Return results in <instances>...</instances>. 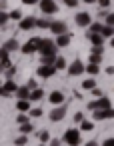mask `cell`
<instances>
[{
    "mask_svg": "<svg viewBox=\"0 0 114 146\" xmlns=\"http://www.w3.org/2000/svg\"><path fill=\"white\" fill-rule=\"evenodd\" d=\"M62 140H64V144H68V146H78V144L82 142L80 130H76V128H68V130L64 132Z\"/></svg>",
    "mask_w": 114,
    "mask_h": 146,
    "instance_id": "obj_1",
    "label": "cell"
},
{
    "mask_svg": "<svg viewBox=\"0 0 114 146\" xmlns=\"http://www.w3.org/2000/svg\"><path fill=\"white\" fill-rule=\"evenodd\" d=\"M40 40H42V38H38V36L30 38L24 46H20L22 54H32V52H38V48H40Z\"/></svg>",
    "mask_w": 114,
    "mask_h": 146,
    "instance_id": "obj_2",
    "label": "cell"
},
{
    "mask_svg": "<svg viewBox=\"0 0 114 146\" xmlns=\"http://www.w3.org/2000/svg\"><path fill=\"white\" fill-rule=\"evenodd\" d=\"M110 106L112 104H110V100L106 96H100V98L88 102V110H104V108H110Z\"/></svg>",
    "mask_w": 114,
    "mask_h": 146,
    "instance_id": "obj_3",
    "label": "cell"
},
{
    "mask_svg": "<svg viewBox=\"0 0 114 146\" xmlns=\"http://www.w3.org/2000/svg\"><path fill=\"white\" fill-rule=\"evenodd\" d=\"M38 4H40V10L44 14H56L58 12V6L54 0H38Z\"/></svg>",
    "mask_w": 114,
    "mask_h": 146,
    "instance_id": "obj_4",
    "label": "cell"
},
{
    "mask_svg": "<svg viewBox=\"0 0 114 146\" xmlns=\"http://www.w3.org/2000/svg\"><path fill=\"white\" fill-rule=\"evenodd\" d=\"M48 30H50V32H54V34L58 36V34H66V32H68V26H66V22H64V20H52V22H50V26H48Z\"/></svg>",
    "mask_w": 114,
    "mask_h": 146,
    "instance_id": "obj_5",
    "label": "cell"
},
{
    "mask_svg": "<svg viewBox=\"0 0 114 146\" xmlns=\"http://www.w3.org/2000/svg\"><path fill=\"white\" fill-rule=\"evenodd\" d=\"M40 52H42V56L44 54H56V50H58V46L54 44V40H40V48H38Z\"/></svg>",
    "mask_w": 114,
    "mask_h": 146,
    "instance_id": "obj_6",
    "label": "cell"
},
{
    "mask_svg": "<svg viewBox=\"0 0 114 146\" xmlns=\"http://www.w3.org/2000/svg\"><path fill=\"white\" fill-rule=\"evenodd\" d=\"M64 116H66V106H64V104L56 106V108L50 112V120H52V122H60Z\"/></svg>",
    "mask_w": 114,
    "mask_h": 146,
    "instance_id": "obj_7",
    "label": "cell"
},
{
    "mask_svg": "<svg viewBox=\"0 0 114 146\" xmlns=\"http://www.w3.org/2000/svg\"><path fill=\"white\" fill-rule=\"evenodd\" d=\"M92 112H94V120H106V118H112L114 116L112 106L110 108H104V110H92Z\"/></svg>",
    "mask_w": 114,
    "mask_h": 146,
    "instance_id": "obj_8",
    "label": "cell"
},
{
    "mask_svg": "<svg viewBox=\"0 0 114 146\" xmlns=\"http://www.w3.org/2000/svg\"><path fill=\"white\" fill-rule=\"evenodd\" d=\"M74 20H76L78 26H88V24L92 22V16H90V12H78Z\"/></svg>",
    "mask_w": 114,
    "mask_h": 146,
    "instance_id": "obj_9",
    "label": "cell"
},
{
    "mask_svg": "<svg viewBox=\"0 0 114 146\" xmlns=\"http://www.w3.org/2000/svg\"><path fill=\"white\" fill-rule=\"evenodd\" d=\"M84 72V64L80 62V60H74L70 66H68V74L70 76H78V74H82Z\"/></svg>",
    "mask_w": 114,
    "mask_h": 146,
    "instance_id": "obj_10",
    "label": "cell"
},
{
    "mask_svg": "<svg viewBox=\"0 0 114 146\" xmlns=\"http://www.w3.org/2000/svg\"><path fill=\"white\" fill-rule=\"evenodd\" d=\"M54 74H56V68H54V66L42 64V66L38 68V76H40V78H50V76H54Z\"/></svg>",
    "mask_w": 114,
    "mask_h": 146,
    "instance_id": "obj_11",
    "label": "cell"
},
{
    "mask_svg": "<svg viewBox=\"0 0 114 146\" xmlns=\"http://www.w3.org/2000/svg\"><path fill=\"white\" fill-rule=\"evenodd\" d=\"M48 102H50V104H54V106H60V104L64 102V94H62L60 90H54V92H50Z\"/></svg>",
    "mask_w": 114,
    "mask_h": 146,
    "instance_id": "obj_12",
    "label": "cell"
},
{
    "mask_svg": "<svg viewBox=\"0 0 114 146\" xmlns=\"http://www.w3.org/2000/svg\"><path fill=\"white\" fill-rule=\"evenodd\" d=\"M36 26V18L34 16H26V18H20V30H30Z\"/></svg>",
    "mask_w": 114,
    "mask_h": 146,
    "instance_id": "obj_13",
    "label": "cell"
},
{
    "mask_svg": "<svg viewBox=\"0 0 114 146\" xmlns=\"http://www.w3.org/2000/svg\"><path fill=\"white\" fill-rule=\"evenodd\" d=\"M70 38H72V36H70L68 32H66V34H58V38H56V42H54V44H56L58 48H64V46H68V44H70Z\"/></svg>",
    "mask_w": 114,
    "mask_h": 146,
    "instance_id": "obj_14",
    "label": "cell"
},
{
    "mask_svg": "<svg viewBox=\"0 0 114 146\" xmlns=\"http://www.w3.org/2000/svg\"><path fill=\"white\" fill-rule=\"evenodd\" d=\"M14 94H16V98H18V100H28V96H30V90H28V86L24 84V86H18Z\"/></svg>",
    "mask_w": 114,
    "mask_h": 146,
    "instance_id": "obj_15",
    "label": "cell"
},
{
    "mask_svg": "<svg viewBox=\"0 0 114 146\" xmlns=\"http://www.w3.org/2000/svg\"><path fill=\"white\" fill-rule=\"evenodd\" d=\"M16 88H18V86L14 84V80H12V78H8V80L2 84V90H4L8 96H10V94H14V92H16Z\"/></svg>",
    "mask_w": 114,
    "mask_h": 146,
    "instance_id": "obj_16",
    "label": "cell"
},
{
    "mask_svg": "<svg viewBox=\"0 0 114 146\" xmlns=\"http://www.w3.org/2000/svg\"><path fill=\"white\" fill-rule=\"evenodd\" d=\"M42 98H44V90H42V88H34V90H30V96H28L30 102H38V100H42Z\"/></svg>",
    "mask_w": 114,
    "mask_h": 146,
    "instance_id": "obj_17",
    "label": "cell"
},
{
    "mask_svg": "<svg viewBox=\"0 0 114 146\" xmlns=\"http://www.w3.org/2000/svg\"><path fill=\"white\" fill-rule=\"evenodd\" d=\"M88 40L92 42V46H102V42H104V38L96 32H88Z\"/></svg>",
    "mask_w": 114,
    "mask_h": 146,
    "instance_id": "obj_18",
    "label": "cell"
},
{
    "mask_svg": "<svg viewBox=\"0 0 114 146\" xmlns=\"http://www.w3.org/2000/svg\"><path fill=\"white\" fill-rule=\"evenodd\" d=\"M2 48H4L6 52H14V50H18V48H20V44H18V40H16V38H10Z\"/></svg>",
    "mask_w": 114,
    "mask_h": 146,
    "instance_id": "obj_19",
    "label": "cell"
},
{
    "mask_svg": "<svg viewBox=\"0 0 114 146\" xmlns=\"http://www.w3.org/2000/svg\"><path fill=\"white\" fill-rule=\"evenodd\" d=\"M16 110L18 112H28L30 110V100H18L16 102Z\"/></svg>",
    "mask_w": 114,
    "mask_h": 146,
    "instance_id": "obj_20",
    "label": "cell"
},
{
    "mask_svg": "<svg viewBox=\"0 0 114 146\" xmlns=\"http://www.w3.org/2000/svg\"><path fill=\"white\" fill-rule=\"evenodd\" d=\"M84 72H88L90 76H96V74L100 72V66H98V64H92V62H90L88 66H84Z\"/></svg>",
    "mask_w": 114,
    "mask_h": 146,
    "instance_id": "obj_21",
    "label": "cell"
},
{
    "mask_svg": "<svg viewBox=\"0 0 114 146\" xmlns=\"http://www.w3.org/2000/svg\"><path fill=\"white\" fill-rule=\"evenodd\" d=\"M112 34H114L112 26H102V30H100V36L102 38H112Z\"/></svg>",
    "mask_w": 114,
    "mask_h": 146,
    "instance_id": "obj_22",
    "label": "cell"
},
{
    "mask_svg": "<svg viewBox=\"0 0 114 146\" xmlns=\"http://www.w3.org/2000/svg\"><path fill=\"white\" fill-rule=\"evenodd\" d=\"M54 60H56V54H44V56H42V64L54 66Z\"/></svg>",
    "mask_w": 114,
    "mask_h": 146,
    "instance_id": "obj_23",
    "label": "cell"
},
{
    "mask_svg": "<svg viewBox=\"0 0 114 146\" xmlns=\"http://www.w3.org/2000/svg\"><path fill=\"white\" fill-rule=\"evenodd\" d=\"M54 68H56V70H64V68H66V60H64L62 56H56V60H54Z\"/></svg>",
    "mask_w": 114,
    "mask_h": 146,
    "instance_id": "obj_24",
    "label": "cell"
},
{
    "mask_svg": "<svg viewBox=\"0 0 114 146\" xmlns=\"http://www.w3.org/2000/svg\"><path fill=\"white\" fill-rule=\"evenodd\" d=\"M92 128H94L92 122H88V120H80V132H90Z\"/></svg>",
    "mask_w": 114,
    "mask_h": 146,
    "instance_id": "obj_25",
    "label": "cell"
},
{
    "mask_svg": "<svg viewBox=\"0 0 114 146\" xmlns=\"http://www.w3.org/2000/svg\"><path fill=\"white\" fill-rule=\"evenodd\" d=\"M38 138H40L42 144H48V142H50V132H48V130H40V132H38Z\"/></svg>",
    "mask_w": 114,
    "mask_h": 146,
    "instance_id": "obj_26",
    "label": "cell"
},
{
    "mask_svg": "<svg viewBox=\"0 0 114 146\" xmlns=\"http://www.w3.org/2000/svg\"><path fill=\"white\" fill-rule=\"evenodd\" d=\"M82 88H84V90H92V88H96V80H94V78L84 80V82H82Z\"/></svg>",
    "mask_w": 114,
    "mask_h": 146,
    "instance_id": "obj_27",
    "label": "cell"
},
{
    "mask_svg": "<svg viewBox=\"0 0 114 146\" xmlns=\"http://www.w3.org/2000/svg\"><path fill=\"white\" fill-rule=\"evenodd\" d=\"M34 130V126L30 124V122H24V124H20V134H30Z\"/></svg>",
    "mask_w": 114,
    "mask_h": 146,
    "instance_id": "obj_28",
    "label": "cell"
},
{
    "mask_svg": "<svg viewBox=\"0 0 114 146\" xmlns=\"http://www.w3.org/2000/svg\"><path fill=\"white\" fill-rule=\"evenodd\" d=\"M16 122H18V124H24V122H30V116H28L26 112H20V114L16 116Z\"/></svg>",
    "mask_w": 114,
    "mask_h": 146,
    "instance_id": "obj_29",
    "label": "cell"
},
{
    "mask_svg": "<svg viewBox=\"0 0 114 146\" xmlns=\"http://www.w3.org/2000/svg\"><path fill=\"white\" fill-rule=\"evenodd\" d=\"M50 22H52V20H48V18H40V20H36V26H38V28H48Z\"/></svg>",
    "mask_w": 114,
    "mask_h": 146,
    "instance_id": "obj_30",
    "label": "cell"
},
{
    "mask_svg": "<svg viewBox=\"0 0 114 146\" xmlns=\"http://www.w3.org/2000/svg\"><path fill=\"white\" fill-rule=\"evenodd\" d=\"M28 116H30V118H38V116H42V108H30V110H28Z\"/></svg>",
    "mask_w": 114,
    "mask_h": 146,
    "instance_id": "obj_31",
    "label": "cell"
},
{
    "mask_svg": "<svg viewBox=\"0 0 114 146\" xmlns=\"http://www.w3.org/2000/svg\"><path fill=\"white\" fill-rule=\"evenodd\" d=\"M26 142H28V136H26V134H22V136L14 138V144H16V146H24Z\"/></svg>",
    "mask_w": 114,
    "mask_h": 146,
    "instance_id": "obj_32",
    "label": "cell"
},
{
    "mask_svg": "<svg viewBox=\"0 0 114 146\" xmlns=\"http://www.w3.org/2000/svg\"><path fill=\"white\" fill-rule=\"evenodd\" d=\"M88 26H90V32H96V34H100V30H102V24H98V22H90Z\"/></svg>",
    "mask_w": 114,
    "mask_h": 146,
    "instance_id": "obj_33",
    "label": "cell"
},
{
    "mask_svg": "<svg viewBox=\"0 0 114 146\" xmlns=\"http://www.w3.org/2000/svg\"><path fill=\"white\" fill-rule=\"evenodd\" d=\"M10 18H8V12H4V10H0V26H4L6 22H8Z\"/></svg>",
    "mask_w": 114,
    "mask_h": 146,
    "instance_id": "obj_34",
    "label": "cell"
},
{
    "mask_svg": "<svg viewBox=\"0 0 114 146\" xmlns=\"http://www.w3.org/2000/svg\"><path fill=\"white\" fill-rule=\"evenodd\" d=\"M8 18H12V20H20V18H22V12H20V10H12V12H8Z\"/></svg>",
    "mask_w": 114,
    "mask_h": 146,
    "instance_id": "obj_35",
    "label": "cell"
},
{
    "mask_svg": "<svg viewBox=\"0 0 114 146\" xmlns=\"http://www.w3.org/2000/svg\"><path fill=\"white\" fill-rule=\"evenodd\" d=\"M100 60H102V54H94V52H90V62H92V64H100Z\"/></svg>",
    "mask_w": 114,
    "mask_h": 146,
    "instance_id": "obj_36",
    "label": "cell"
},
{
    "mask_svg": "<svg viewBox=\"0 0 114 146\" xmlns=\"http://www.w3.org/2000/svg\"><path fill=\"white\" fill-rule=\"evenodd\" d=\"M14 74H16V68H14V66H12V64H10V66H8V68H6V76H8V78H12V76H14Z\"/></svg>",
    "mask_w": 114,
    "mask_h": 146,
    "instance_id": "obj_37",
    "label": "cell"
},
{
    "mask_svg": "<svg viewBox=\"0 0 114 146\" xmlns=\"http://www.w3.org/2000/svg\"><path fill=\"white\" fill-rule=\"evenodd\" d=\"M114 24V14L110 12V14H106V26H112Z\"/></svg>",
    "mask_w": 114,
    "mask_h": 146,
    "instance_id": "obj_38",
    "label": "cell"
},
{
    "mask_svg": "<svg viewBox=\"0 0 114 146\" xmlns=\"http://www.w3.org/2000/svg\"><path fill=\"white\" fill-rule=\"evenodd\" d=\"M64 4L68 8H74V6H78V0H64Z\"/></svg>",
    "mask_w": 114,
    "mask_h": 146,
    "instance_id": "obj_39",
    "label": "cell"
},
{
    "mask_svg": "<svg viewBox=\"0 0 114 146\" xmlns=\"http://www.w3.org/2000/svg\"><path fill=\"white\" fill-rule=\"evenodd\" d=\"M26 86H28V90H34V88H38L36 80H28V82H26Z\"/></svg>",
    "mask_w": 114,
    "mask_h": 146,
    "instance_id": "obj_40",
    "label": "cell"
},
{
    "mask_svg": "<svg viewBox=\"0 0 114 146\" xmlns=\"http://www.w3.org/2000/svg\"><path fill=\"white\" fill-rule=\"evenodd\" d=\"M8 54H10V52H6L4 48H0V60H6V58H8Z\"/></svg>",
    "mask_w": 114,
    "mask_h": 146,
    "instance_id": "obj_41",
    "label": "cell"
},
{
    "mask_svg": "<svg viewBox=\"0 0 114 146\" xmlns=\"http://www.w3.org/2000/svg\"><path fill=\"white\" fill-rule=\"evenodd\" d=\"M80 120H84V114L82 112H76L74 114V122H80Z\"/></svg>",
    "mask_w": 114,
    "mask_h": 146,
    "instance_id": "obj_42",
    "label": "cell"
},
{
    "mask_svg": "<svg viewBox=\"0 0 114 146\" xmlns=\"http://www.w3.org/2000/svg\"><path fill=\"white\" fill-rule=\"evenodd\" d=\"M98 4H100L102 8H108V6H110V0H98Z\"/></svg>",
    "mask_w": 114,
    "mask_h": 146,
    "instance_id": "obj_43",
    "label": "cell"
},
{
    "mask_svg": "<svg viewBox=\"0 0 114 146\" xmlns=\"http://www.w3.org/2000/svg\"><path fill=\"white\" fill-rule=\"evenodd\" d=\"M22 4L30 6V4H38V0H22Z\"/></svg>",
    "mask_w": 114,
    "mask_h": 146,
    "instance_id": "obj_44",
    "label": "cell"
},
{
    "mask_svg": "<svg viewBox=\"0 0 114 146\" xmlns=\"http://www.w3.org/2000/svg\"><path fill=\"white\" fill-rule=\"evenodd\" d=\"M102 146H114V140H112V138H106V140H104V144H102Z\"/></svg>",
    "mask_w": 114,
    "mask_h": 146,
    "instance_id": "obj_45",
    "label": "cell"
},
{
    "mask_svg": "<svg viewBox=\"0 0 114 146\" xmlns=\"http://www.w3.org/2000/svg\"><path fill=\"white\" fill-rule=\"evenodd\" d=\"M92 94H94V96H96V98H100V96H102V92H100V90H98V88H92Z\"/></svg>",
    "mask_w": 114,
    "mask_h": 146,
    "instance_id": "obj_46",
    "label": "cell"
},
{
    "mask_svg": "<svg viewBox=\"0 0 114 146\" xmlns=\"http://www.w3.org/2000/svg\"><path fill=\"white\" fill-rule=\"evenodd\" d=\"M106 74L112 76V74H114V66H108V68H106Z\"/></svg>",
    "mask_w": 114,
    "mask_h": 146,
    "instance_id": "obj_47",
    "label": "cell"
},
{
    "mask_svg": "<svg viewBox=\"0 0 114 146\" xmlns=\"http://www.w3.org/2000/svg\"><path fill=\"white\" fill-rule=\"evenodd\" d=\"M84 146H98V142H96V140H90V142H86Z\"/></svg>",
    "mask_w": 114,
    "mask_h": 146,
    "instance_id": "obj_48",
    "label": "cell"
},
{
    "mask_svg": "<svg viewBox=\"0 0 114 146\" xmlns=\"http://www.w3.org/2000/svg\"><path fill=\"white\" fill-rule=\"evenodd\" d=\"M50 146H60V140H50Z\"/></svg>",
    "mask_w": 114,
    "mask_h": 146,
    "instance_id": "obj_49",
    "label": "cell"
},
{
    "mask_svg": "<svg viewBox=\"0 0 114 146\" xmlns=\"http://www.w3.org/2000/svg\"><path fill=\"white\" fill-rule=\"evenodd\" d=\"M6 8V2H4V0H0V10H4Z\"/></svg>",
    "mask_w": 114,
    "mask_h": 146,
    "instance_id": "obj_50",
    "label": "cell"
},
{
    "mask_svg": "<svg viewBox=\"0 0 114 146\" xmlns=\"http://www.w3.org/2000/svg\"><path fill=\"white\" fill-rule=\"evenodd\" d=\"M84 2H86V4H94V2H96V0H84Z\"/></svg>",
    "mask_w": 114,
    "mask_h": 146,
    "instance_id": "obj_51",
    "label": "cell"
},
{
    "mask_svg": "<svg viewBox=\"0 0 114 146\" xmlns=\"http://www.w3.org/2000/svg\"><path fill=\"white\" fill-rule=\"evenodd\" d=\"M38 146H46V144H38Z\"/></svg>",
    "mask_w": 114,
    "mask_h": 146,
    "instance_id": "obj_52",
    "label": "cell"
},
{
    "mask_svg": "<svg viewBox=\"0 0 114 146\" xmlns=\"http://www.w3.org/2000/svg\"><path fill=\"white\" fill-rule=\"evenodd\" d=\"M0 74H2V68H0Z\"/></svg>",
    "mask_w": 114,
    "mask_h": 146,
    "instance_id": "obj_53",
    "label": "cell"
}]
</instances>
